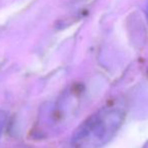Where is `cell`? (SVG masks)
<instances>
[{"label": "cell", "mask_w": 148, "mask_h": 148, "mask_svg": "<svg viewBox=\"0 0 148 148\" xmlns=\"http://www.w3.org/2000/svg\"><path fill=\"white\" fill-rule=\"evenodd\" d=\"M0 130H1V127H0Z\"/></svg>", "instance_id": "obj_3"}, {"label": "cell", "mask_w": 148, "mask_h": 148, "mask_svg": "<svg viewBox=\"0 0 148 148\" xmlns=\"http://www.w3.org/2000/svg\"><path fill=\"white\" fill-rule=\"evenodd\" d=\"M146 15H147V20H148V4H147V8H146Z\"/></svg>", "instance_id": "obj_2"}, {"label": "cell", "mask_w": 148, "mask_h": 148, "mask_svg": "<svg viewBox=\"0 0 148 148\" xmlns=\"http://www.w3.org/2000/svg\"><path fill=\"white\" fill-rule=\"evenodd\" d=\"M126 118L124 107L106 106L90 115L72 136L74 148H101L116 136Z\"/></svg>", "instance_id": "obj_1"}]
</instances>
